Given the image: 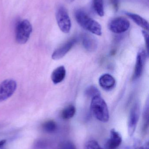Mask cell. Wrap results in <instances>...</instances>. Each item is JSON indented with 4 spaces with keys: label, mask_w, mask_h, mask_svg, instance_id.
I'll return each instance as SVG.
<instances>
[{
    "label": "cell",
    "mask_w": 149,
    "mask_h": 149,
    "mask_svg": "<svg viewBox=\"0 0 149 149\" xmlns=\"http://www.w3.org/2000/svg\"><path fill=\"white\" fill-rule=\"evenodd\" d=\"M99 84L103 89L110 90L114 88L116 84V81L112 75L106 73L100 77Z\"/></svg>",
    "instance_id": "11"
},
{
    "label": "cell",
    "mask_w": 149,
    "mask_h": 149,
    "mask_svg": "<svg viewBox=\"0 0 149 149\" xmlns=\"http://www.w3.org/2000/svg\"><path fill=\"white\" fill-rule=\"evenodd\" d=\"M149 126V104L147 102L143 114V125L142 131L143 133L147 132Z\"/></svg>",
    "instance_id": "18"
},
{
    "label": "cell",
    "mask_w": 149,
    "mask_h": 149,
    "mask_svg": "<svg viewBox=\"0 0 149 149\" xmlns=\"http://www.w3.org/2000/svg\"><path fill=\"white\" fill-rule=\"evenodd\" d=\"M17 82L15 80L8 79L0 83V102L11 97L16 90Z\"/></svg>",
    "instance_id": "5"
},
{
    "label": "cell",
    "mask_w": 149,
    "mask_h": 149,
    "mask_svg": "<svg viewBox=\"0 0 149 149\" xmlns=\"http://www.w3.org/2000/svg\"><path fill=\"white\" fill-rule=\"evenodd\" d=\"M140 115V104L136 102L131 108L129 117L128 132L130 136H132L134 134L138 124Z\"/></svg>",
    "instance_id": "7"
},
{
    "label": "cell",
    "mask_w": 149,
    "mask_h": 149,
    "mask_svg": "<svg viewBox=\"0 0 149 149\" xmlns=\"http://www.w3.org/2000/svg\"><path fill=\"white\" fill-rule=\"evenodd\" d=\"M130 27L129 21L122 17H115L112 19L108 24V28L112 32L116 34L124 33Z\"/></svg>",
    "instance_id": "6"
},
{
    "label": "cell",
    "mask_w": 149,
    "mask_h": 149,
    "mask_svg": "<svg viewBox=\"0 0 149 149\" xmlns=\"http://www.w3.org/2000/svg\"><path fill=\"white\" fill-rule=\"evenodd\" d=\"M66 1H67L68 2L71 3L74 0H66Z\"/></svg>",
    "instance_id": "27"
},
{
    "label": "cell",
    "mask_w": 149,
    "mask_h": 149,
    "mask_svg": "<svg viewBox=\"0 0 149 149\" xmlns=\"http://www.w3.org/2000/svg\"><path fill=\"white\" fill-rule=\"evenodd\" d=\"M76 42L77 40L75 38H73L59 47L52 53V59L55 60H59L64 57L73 47Z\"/></svg>",
    "instance_id": "9"
},
{
    "label": "cell",
    "mask_w": 149,
    "mask_h": 149,
    "mask_svg": "<svg viewBox=\"0 0 149 149\" xmlns=\"http://www.w3.org/2000/svg\"><path fill=\"white\" fill-rule=\"evenodd\" d=\"M66 75V70L63 65L56 68L51 74L52 81L54 84H57L62 82Z\"/></svg>",
    "instance_id": "12"
},
{
    "label": "cell",
    "mask_w": 149,
    "mask_h": 149,
    "mask_svg": "<svg viewBox=\"0 0 149 149\" xmlns=\"http://www.w3.org/2000/svg\"><path fill=\"white\" fill-rule=\"evenodd\" d=\"M85 149H104L96 141L92 140L87 141L85 145Z\"/></svg>",
    "instance_id": "20"
},
{
    "label": "cell",
    "mask_w": 149,
    "mask_h": 149,
    "mask_svg": "<svg viewBox=\"0 0 149 149\" xmlns=\"http://www.w3.org/2000/svg\"><path fill=\"white\" fill-rule=\"evenodd\" d=\"M125 14L131 18L135 23L146 30H148V22L139 15L130 12H126Z\"/></svg>",
    "instance_id": "14"
},
{
    "label": "cell",
    "mask_w": 149,
    "mask_h": 149,
    "mask_svg": "<svg viewBox=\"0 0 149 149\" xmlns=\"http://www.w3.org/2000/svg\"><path fill=\"white\" fill-rule=\"evenodd\" d=\"M75 19L82 28L92 34L101 36L102 34L101 25L95 20L91 18L83 10H77L74 13Z\"/></svg>",
    "instance_id": "1"
},
{
    "label": "cell",
    "mask_w": 149,
    "mask_h": 149,
    "mask_svg": "<svg viewBox=\"0 0 149 149\" xmlns=\"http://www.w3.org/2000/svg\"><path fill=\"white\" fill-rule=\"evenodd\" d=\"M59 149H77L75 145L72 142L64 141L60 143Z\"/></svg>",
    "instance_id": "21"
},
{
    "label": "cell",
    "mask_w": 149,
    "mask_h": 149,
    "mask_svg": "<svg viewBox=\"0 0 149 149\" xmlns=\"http://www.w3.org/2000/svg\"><path fill=\"white\" fill-rule=\"evenodd\" d=\"M114 10L117 11L119 9V0H109Z\"/></svg>",
    "instance_id": "23"
},
{
    "label": "cell",
    "mask_w": 149,
    "mask_h": 149,
    "mask_svg": "<svg viewBox=\"0 0 149 149\" xmlns=\"http://www.w3.org/2000/svg\"><path fill=\"white\" fill-rule=\"evenodd\" d=\"M135 149H149V143L147 142L143 146L138 147V148H136Z\"/></svg>",
    "instance_id": "25"
},
{
    "label": "cell",
    "mask_w": 149,
    "mask_h": 149,
    "mask_svg": "<svg viewBox=\"0 0 149 149\" xmlns=\"http://www.w3.org/2000/svg\"><path fill=\"white\" fill-rule=\"evenodd\" d=\"M93 7L94 11L99 16L103 17L104 16L103 0H93Z\"/></svg>",
    "instance_id": "17"
},
{
    "label": "cell",
    "mask_w": 149,
    "mask_h": 149,
    "mask_svg": "<svg viewBox=\"0 0 149 149\" xmlns=\"http://www.w3.org/2000/svg\"><path fill=\"white\" fill-rule=\"evenodd\" d=\"M142 34L144 37V40H145V44H146V47H147V52H148V53L149 50V35L148 32L145 31H143Z\"/></svg>",
    "instance_id": "22"
},
{
    "label": "cell",
    "mask_w": 149,
    "mask_h": 149,
    "mask_svg": "<svg viewBox=\"0 0 149 149\" xmlns=\"http://www.w3.org/2000/svg\"><path fill=\"white\" fill-rule=\"evenodd\" d=\"M76 112L75 107L72 105H69L62 111L61 117L64 120H69L74 116Z\"/></svg>",
    "instance_id": "15"
},
{
    "label": "cell",
    "mask_w": 149,
    "mask_h": 149,
    "mask_svg": "<svg viewBox=\"0 0 149 149\" xmlns=\"http://www.w3.org/2000/svg\"><path fill=\"white\" fill-rule=\"evenodd\" d=\"M147 53L144 50L139 51L137 53L135 67L134 71L133 79H136L140 78L142 74L146 62Z\"/></svg>",
    "instance_id": "8"
},
{
    "label": "cell",
    "mask_w": 149,
    "mask_h": 149,
    "mask_svg": "<svg viewBox=\"0 0 149 149\" xmlns=\"http://www.w3.org/2000/svg\"><path fill=\"white\" fill-rule=\"evenodd\" d=\"M122 142V138L120 134L113 129L110 131V136L106 142L105 147L106 149H118Z\"/></svg>",
    "instance_id": "10"
},
{
    "label": "cell",
    "mask_w": 149,
    "mask_h": 149,
    "mask_svg": "<svg viewBox=\"0 0 149 149\" xmlns=\"http://www.w3.org/2000/svg\"><path fill=\"white\" fill-rule=\"evenodd\" d=\"M56 20L60 30L64 33H68L71 27V19L66 9L60 6L56 12Z\"/></svg>",
    "instance_id": "4"
},
{
    "label": "cell",
    "mask_w": 149,
    "mask_h": 149,
    "mask_svg": "<svg viewBox=\"0 0 149 149\" xmlns=\"http://www.w3.org/2000/svg\"><path fill=\"white\" fill-rule=\"evenodd\" d=\"M91 109L93 115L97 120L103 123L108 121L109 113L107 105L101 95L92 98Z\"/></svg>",
    "instance_id": "2"
},
{
    "label": "cell",
    "mask_w": 149,
    "mask_h": 149,
    "mask_svg": "<svg viewBox=\"0 0 149 149\" xmlns=\"http://www.w3.org/2000/svg\"><path fill=\"white\" fill-rule=\"evenodd\" d=\"M85 94L88 97L92 98L95 96L101 95L99 90L95 86H91L88 87L85 90Z\"/></svg>",
    "instance_id": "19"
},
{
    "label": "cell",
    "mask_w": 149,
    "mask_h": 149,
    "mask_svg": "<svg viewBox=\"0 0 149 149\" xmlns=\"http://www.w3.org/2000/svg\"><path fill=\"white\" fill-rule=\"evenodd\" d=\"M32 31L31 24L28 20H23L18 23L15 30V40L19 44L26 43Z\"/></svg>",
    "instance_id": "3"
},
{
    "label": "cell",
    "mask_w": 149,
    "mask_h": 149,
    "mask_svg": "<svg viewBox=\"0 0 149 149\" xmlns=\"http://www.w3.org/2000/svg\"><path fill=\"white\" fill-rule=\"evenodd\" d=\"M47 142L43 140H39L36 143L35 147L38 148H43L47 146Z\"/></svg>",
    "instance_id": "24"
},
{
    "label": "cell",
    "mask_w": 149,
    "mask_h": 149,
    "mask_svg": "<svg viewBox=\"0 0 149 149\" xmlns=\"http://www.w3.org/2000/svg\"><path fill=\"white\" fill-rule=\"evenodd\" d=\"M42 128L47 133H53L57 129V125L54 121L49 120L45 122L42 125Z\"/></svg>",
    "instance_id": "16"
},
{
    "label": "cell",
    "mask_w": 149,
    "mask_h": 149,
    "mask_svg": "<svg viewBox=\"0 0 149 149\" xmlns=\"http://www.w3.org/2000/svg\"><path fill=\"white\" fill-rule=\"evenodd\" d=\"M82 43L84 48L89 52L94 51L98 47L97 40L92 36L87 34L83 36Z\"/></svg>",
    "instance_id": "13"
},
{
    "label": "cell",
    "mask_w": 149,
    "mask_h": 149,
    "mask_svg": "<svg viewBox=\"0 0 149 149\" xmlns=\"http://www.w3.org/2000/svg\"><path fill=\"white\" fill-rule=\"evenodd\" d=\"M6 143V140H2V141H0V148L2 147L3 145L5 144V143Z\"/></svg>",
    "instance_id": "26"
}]
</instances>
